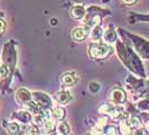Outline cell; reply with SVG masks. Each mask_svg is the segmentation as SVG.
<instances>
[{
  "label": "cell",
  "instance_id": "25",
  "mask_svg": "<svg viewBox=\"0 0 149 135\" xmlns=\"http://www.w3.org/2000/svg\"><path fill=\"white\" fill-rule=\"evenodd\" d=\"M136 1H137V0H122V2L126 4V5H132Z\"/></svg>",
  "mask_w": 149,
  "mask_h": 135
},
{
  "label": "cell",
  "instance_id": "27",
  "mask_svg": "<svg viewBox=\"0 0 149 135\" xmlns=\"http://www.w3.org/2000/svg\"><path fill=\"white\" fill-rule=\"evenodd\" d=\"M146 83H147V86H148V87H149V77H148V79L146 80Z\"/></svg>",
  "mask_w": 149,
  "mask_h": 135
},
{
  "label": "cell",
  "instance_id": "3",
  "mask_svg": "<svg viewBox=\"0 0 149 135\" xmlns=\"http://www.w3.org/2000/svg\"><path fill=\"white\" fill-rule=\"evenodd\" d=\"M132 42H134V46L137 49V51L141 54L143 58H147L149 59V43L146 41V39H142V38L136 37L134 36L132 37Z\"/></svg>",
  "mask_w": 149,
  "mask_h": 135
},
{
  "label": "cell",
  "instance_id": "5",
  "mask_svg": "<svg viewBox=\"0 0 149 135\" xmlns=\"http://www.w3.org/2000/svg\"><path fill=\"white\" fill-rule=\"evenodd\" d=\"M55 98L60 105H67L70 103V100L72 99V95H71V92H68L66 90H62L56 94Z\"/></svg>",
  "mask_w": 149,
  "mask_h": 135
},
{
  "label": "cell",
  "instance_id": "26",
  "mask_svg": "<svg viewBox=\"0 0 149 135\" xmlns=\"http://www.w3.org/2000/svg\"><path fill=\"white\" fill-rule=\"evenodd\" d=\"M146 128H147V131L149 132V122L147 123V124H146Z\"/></svg>",
  "mask_w": 149,
  "mask_h": 135
},
{
  "label": "cell",
  "instance_id": "13",
  "mask_svg": "<svg viewBox=\"0 0 149 135\" xmlns=\"http://www.w3.org/2000/svg\"><path fill=\"white\" fill-rule=\"evenodd\" d=\"M53 128H54V122H52V120H46L44 123V125H43V132H44L45 134H47V133L52 132Z\"/></svg>",
  "mask_w": 149,
  "mask_h": 135
},
{
  "label": "cell",
  "instance_id": "4",
  "mask_svg": "<svg viewBox=\"0 0 149 135\" xmlns=\"http://www.w3.org/2000/svg\"><path fill=\"white\" fill-rule=\"evenodd\" d=\"M110 100H111L113 104H117V105H120V104H123L125 100H126V94L122 89H119V88H116V89H112L111 92H110Z\"/></svg>",
  "mask_w": 149,
  "mask_h": 135
},
{
  "label": "cell",
  "instance_id": "1",
  "mask_svg": "<svg viewBox=\"0 0 149 135\" xmlns=\"http://www.w3.org/2000/svg\"><path fill=\"white\" fill-rule=\"evenodd\" d=\"M118 54L121 58V60L123 61L131 70H134V72H139L140 71V72L143 73V69H142V65L139 59L129 49L125 47L121 43L118 44Z\"/></svg>",
  "mask_w": 149,
  "mask_h": 135
},
{
  "label": "cell",
  "instance_id": "10",
  "mask_svg": "<svg viewBox=\"0 0 149 135\" xmlns=\"http://www.w3.org/2000/svg\"><path fill=\"white\" fill-rule=\"evenodd\" d=\"M76 75L75 73H70L67 72L65 75H63L62 77V82L65 86H73L75 82H76Z\"/></svg>",
  "mask_w": 149,
  "mask_h": 135
},
{
  "label": "cell",
  "instance_id": "22",
  "mask_svg": "<svg viewBox=\"0 0 149 135\" xmlns=\"http://www.w3.org/2000/svg\"><path fill=\"white\" fill-rule=\"evenodd\" d=\"M105 135H117L116 128H114V127H109V129L105 132Z\"/></svg>",
  "mask_w": 149,
  "mask_h": 135
},
{
  "label": "cell",
  "instance_id": "23",
  "mask_svg": "<svg viewBox=\"0 0 149 135\" xmlns=\"http://www.w3.org/2000/svg\"><path fill=\"white\" fill-rule=\"evenodd\" d=\"M105 124H107V118H101L97 123V127H102V126H104Z\"/></svg>",
  "mask_w": 149,
  "mask_h": 135
},
{
  "label": "cell",
  "instance_id": "24",
  "mask_svg": "<svg viewBox=\"0 0 149 135\" xmlns=\"http://www.w3.org/2000/svg\"><path fill=\"white\" fill-rule=\"evenodd\" d=\"M5 26H6L5 22H3L2 19H0V34H1V33H3V30H5Z\"/></svg>",
  "mask_w": 149,
  "mask_h": 135
},
{
  "label": "cell",
  "instance_id": "15",
  "mask_svg": "<svg viewBox=\"0 0 149 135\" xmlns=\"http://www.w3.org/2000/svg\"><path fill=\"white\" fill-rule=\"evenodd\" d=\"M53 115H54V117L56 118V120H62L63 117H64V115H65V112H64V109L63 108H55L54 110H53Z\"/></svg>",
  "mask_w": 149,
  "mask_h": 135
},
{
  "label": "cell",
  "instance_id": "14",
  "mask_svg": "<svg viewBox=\"0 0 149 135\" xmlns=\"http://www.w3.org/2000/svg\"><path fill=\"white\" fill-rule=\"evenodd\" d=\"M102 36V30H101V28L100 27H94V30H93V32H91V37H92V39L93 41H97V39H99V38Z\"/></svg>",
  "mask_w": 149,
  "mask_h": 135
},
{
  "label": "cell",
  "instance_id": "19",
  "mask_svg": "<svg viewBox=\"0 0 149 135\" xmlns=\"http://www.w3.org/2000/svg\"><path fill=\"white\" fill-rule=\"evenodd\" d=\"M89 88H90V90H91L92 92H97V90L100 89V84H99V83H97V82H92L89 86Z\"/></svg>",
  "mask_w": 149,
  "mask_h": 135
},
{
  "label": "cell",
  "instance_id": "9",
  "mask_svg": "<svg viewBox=\"0 0 149 135\" xmlns=\"http://www.w3.org/2000/svg\"><path fill=\"white\" fill-rule=\"evenodd\" d=\"M71 15L74 19H82L85 15V10L83 6H74L71 10Z\"/></svg>",
  "mask_w": 149,
  "mask_h": 135
},
{
  "label": "cell",
  "instance_id": "20",
  "mask_svg": "<svg viewBox=\"0 0 149 135\" xmlns=\"http://www.w3.org/2000/svg\"><path fill=\"white\" fill-rule=\"evenodd\" d=\"M27 134L28 135H38V129L35 126L34 127H30L29 131L27 132Z\"/></svg>",
  "mask_w": 149,
  "mask_h": 135
},
{
  "label": "cell",
  "instance_id": "11",
  "mask_svg": "<svg viewBox=\"0 0 149 135\" xmlns=\"http://www.w3.org/2000/svg\"><path fill=\"white\" fill-rule=\"evenodd\" d=\"M104 38L107 42H110V43L116 41V38H117V36H116V32L112 30V27H110V30H108L104 32Z\"/></svg>",
  "mask_w": 149,
  "mask_h": 135
},
{
  "label": "cell",
  "instance_id": "12",
  "mask_svg": "<svg viewBox=\"0 0 149 135\" xmlns=\"http://www.w3.org/2000/svg\"><path fill=\"white\" fill-rule=\"evenodd\" d=\"M7 132L11 135L17 134V133L19 132V126H18V124H17V123H10V124H8Z\"/></svg>",
  "mask_w": 149,
  "mask_h": 135
},
{
  "label": "cell",
  "instance_id": "7",
  "mask_svg": "<svg viewBox=\"0 0 149 135\" xmlns=\"http://www.w3.org/2000/svg\"><path fill=\"white\" fill-rule=\"evenodd\" d=\"M86 37V30L84 27H75L72 32V38L76 42H82Z\"/></svg>",
  "mask_w": 149,
  "mask_h": 135
},
{
  "label": "cell",
  "instance_id": "18",
  "mask_svg": "<svg viewBox=\"0 0 149 135\" xmlns=\"http://www.w3.org/2000/svg\"><path fill=\"white\" fill-rule=\"evenodd\" d=\"M129 125H130L131 127H137V126L140 125V120H139L138 117H131Z\"/></svg>",
  "mask_w": 149,
  "mask_h": 135
},
{
  "label": "cell",
  "instance_id": "6",
  "mask_svg": "<svg viewBox=\"0 0 149 135\" xmlns=\"http://www.w3.org/2000/svg\"><path fill=\"white\" fill-rule=\"evenodd\" d=\"M16 98L20 104H26V103H30L31 99V95L28 90L26 89H19L16 94Z\"/></svg>",
  "mask_w": 149,
  "mask_h": 135
},
{
  "label": "cell",
  "instance_id": "16",
  "mask_svg": "<svg viewBox=\"0 0 149 135\" xmlns=\"http://www.w3.org/2000/svg\"><path fill=\"white\" fill-rule=\"evenodd\" d=\"M58 131H60V133L62 135H67L68 132H70V127H68V125L65 122H62L58 125Z\"/></svg>",
  "mask_w": 149,
  "mask_h": 135
},
{
  "label": "cell",
  "instance_id": "21",
  "mask_svg": "<svg viewBox=\"0 0 149 135\" xmlns=\"http://www.w3.org/2000/svg\"><path fill=\"white\" fill-rule=\"evenodd\" d=\"M6 75H7V68L5 67V65H1L0 67V78L5 77Z\"/></svg>",
  "mask_w": 149,
  "mask_h": 135
},
{
  "label": "cell",
  "instance_id": "8",
  "mask_svg": "<svg viewBox=\"0 0 149 135\" xmlns=\"http://www.w3.org/2000/svg\"><path fill=\"white\" fill-rule=\"evenodd\" d=\"M34 99L37 101L38 104H42V105H49L51 104V99L46 94L35 92L34 94Z\"/></svg>",
  "mask_w": 149,
  "mask_h": 135
},
{
  "label": "cell",
  "instance_id": "17",
  "mask_svg": "<svg viewBox=\"0 0 149 135\" xmlns=\"http://www.w3.org/2000/svg\"><path fill=\"white\" fill-rule=\"evenodd\" d=\"M120 127H121V131H122V134L123 135H131V129L128 126L127 123L122 122V123L120 124Z\"/></svg>",
  "mask_w": 149,
  "mask_h": 135
},
{
  "label": "cell",
  "instance_id": "2",
  "mask_svg": "<svg viewBox=\"0 0 149 135\" xmlns=\"http://www.w3.org/2000/svg\"><path fill=\"white\" fill-rule=\"evenodd\" d=\"M112 52V49L107 44H92L90 46V55L93 59H103Z\"/></svg>",
  "mask_w": 149,
  "mask_h": 135
}]
</instances>
